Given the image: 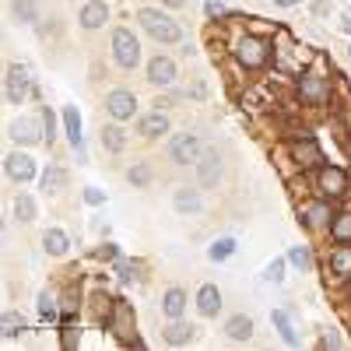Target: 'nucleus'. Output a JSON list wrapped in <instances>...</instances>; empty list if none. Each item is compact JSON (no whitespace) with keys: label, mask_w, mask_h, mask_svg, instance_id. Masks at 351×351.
Here are the masks:
<instances>
[{"label":"nucleus","mask_w":351,"mask_h":351,"mask_svg":"<svg viewBox=\"0 0 351 351\" xmlns=\"http://www.w3.org/2000/svg\"><path fill=\"white\" fill-rule=\"evenodd\" d=\"M137 21H141V28L148 32L155 43H162V46H172V43H183V28L176 25L165 11H155V8H141L137 11Z\"/></svg>","instance_id":"nucleus-1"},{"label":"nucleus","mask_w":351,"mask_h":351,"mask_svg":"<svg viewBox=\"0 0 351 351\" xmlns=\"http://www.w3.org/2000/svg\"><path fill=\"white\" fill-rule=\"evenodd\" d=\"M109 49H112V64L120 71H134L141 64V43H137V36L130 32V28H112Z\"/></svg>","instance_id":"nucleus-2"},{"label":"nucleus","mask_w":351,"mask_h":351,"mask_svg":"<svg viewBox=\"0 0 351 351\" xmlns=\"http://www.w3.org/2000/svg\"><path fill=\"white\" fill-rule=\"evenodd\" d=\"M232 56H236L243 67L256 71V67H263V64L271 60V43L260 39V36H239L236 46H232Z\"/></svg>","instance_id":"nucleus-3"},{"label":"nucleus","mask_w":351,"mask_h":351,"mask_svg":"<svg viewBox=\"0 0 351 351\" xmlns=\"http://www.w3.org/2000/svg\"><path fill=\"white\" fill-rule=\"evenodd\" d=\"M165 155H169V162L176 165V169H186V165H197V158L204 155V141L197 137V134H176L172 141H169V148H165Z\"/></svg>","instance_id":"nucleus-4"},{"label":"nucleus","mask_w":351,"mask_h":351,"mask_svg":"<svg viewBox=\"0 0 351 351\" xmlns=\"http://www.w3.org/2000/svg\"><path fill=\"white\" fill-rule=\"evenodd\" d=\"M28 92H32V71H28L25 64H11L8 67V77H4V95L11 106H21L28 99Z\"/></svg>","instance_id":"nucleus-5"},{"label":"nucleus","mask_w":351,"mask_h":351,"mask_svg":"<svg viewBox=\"0 0 351 351\" xmlns=\"http://www.w3.org/2000/svg\"><path fill=\"white\" fill-rule=\"evenodd\" d=\"M106 112L112 116L116 123H127L134 120V112H137V95L130 92V88H112V92H106Z\"/></svg>","instance_id":"nucleus-6"},{"label":"nucleus","mask_w":351,"mask_h":351,"mask_svg":"<svg viewBox=\"0 0 351 351\" xmlns=\"http://www.w3.org/2000/svg\"><path fill=\"white\" fill-rule=\"evenodd\" d=\"M39 123H43V116H39V120H32V116L11 120V123H8V137H11L14 144H21V148H32V144H39V141L46 137V127H39Z\"/></svg>","instance_id":"nucleus-7"},{"label":"nucleus","mask_w":351,"mask_h":351,"mask_svg":"<svg viewBox=\"0 0 351 351\" xmlns=\"http://www.w3.org/2000/svg\"><path fill=\"white\" fill-rule=\"evenodd\" d=\"M197 183L204 186V190H215L218 183H221V155H218V148H208V152H204L200 158H197Z\"/></svg>","instance_id":"nucleus-8"},{"label":"nucleus","mask_w":351,"mask_h":351,"mask_svg":"<svg viewBox=\"0 0 351 351\" xmlns=\"http://www.w3.org/2000/svg\"><path fill=\"white\" fill-rule=\"evenodd\" d=\"M295 88H299V99L306 106H324L330 99V84H327V77H319V74H299Z\"/></svg>","instance_id":"nucleus-9"},{"label":"nucleus","mask_w":351,"mask_h":351,"mask_svg":"<svg viewBox=\"0 0 351 351\" xmlns=\"http://www.w3.org/2000/svg\"><path fill=\"white\" fill-rule=\"evenodd\" d=\"M106 324H109V330L120 337L123 344L134 341V337H130V330H134V309H130L123 299H116V302H112V309H109V316H106Z\"/></svg>","instance_id":"nucleus-10"},{"label":"nucleus","mask_w":351,"mask_h":351,"mask_svg":"<svg viewBox=\"0 0 351 351\" xmlns=\"http://www.w3.org/2000/svg\"><path fill=\"white\" fill-rule=\"evenodd\" d=\"M316 186L324 197H344L348 193V172L337 169V165H319V176H316Z\"/></svg>","instance_id":"nucleus-11"},{"label":"nucleus","mask_w":351,"mask_h":351,"mask_svg":"<svg viewBox=\"0 0 351 351\" xmlns=\"http://www.w3.org/2000/svg\"><path fill=\"white\" fill-rule=\"evenodd\" d=\"M4 172H8V180H14V183H32L39 169H36V158L28 152H11L4 158Z\"/></svg>","instance_id":"nucleus-12"},{"label":"nucleus","mask_w":351,"mask_h":351,"mask_svg":"<svg viewBox=\"0 0 351 351\" xmlns=\"http://www.w3.org/2000/svg\"><path fill=\"white\" fill-rule=\"evenodd\" d=\"M176 77H180V71H176L172 56H152V60H148V84H155V88H172Z\"/></svg>","instance_id":"nucleus-13"},{"label":"nucleus","mask_w":351,"mask_h":351,"mask_svg":"<svg viewBox=\"0 0 351 351\" xmlns=\"http://www.w3.org/2000/svg\"><path fill=\"white\" fill-rule=\"evenodd\" d=\"M172 208H176V215H180V218H193V215L204 211V197L193 186H176L172 190Z\"/></svg>","instance_id":"nucleus-14"},{"label":"nucleus","mask_w":351,"mask_h":351,"mask_svg":"<svg viewBox=\"0 0 351 351\" xmlns=\"http://www.w3.org/2000/svg\"><path fill=\"white\" fill-rule=\"evenodd\" d=\"M299 221H302L306 228H324V225L330 228V221H334V208H330V197L306 204V208L299 211Z\"/></svg>","instance_id":"nucleus-15"},{"label":"nucleus","mask_w":351,"mask_h":351,"mask_svg":"<svg viewBox=\"0 0 351 351\" xmlns=\"http://www.w3.org/2000/svg\"><path fill=\"white\" fill-rule=\"evenodd\" d=\"M106 21H109V4L106 0H88V4H81L77 25L84 28V32H95V28H102Z\"/></svg>","instance_id":"nucleus-16"},{"label":"nucleus","mask_w":351,"mask_h":351,"mask_svg":"<svg viewBox=\"0 0 351 351\" xmlns=\"http://www.w3.org/2000/svg\"><path fill=\"white\" fill-rule=\"evenodd\" d=\"M169 130H172V123H169V116L162 109H152V112H144L141 120H137V134L148 137V141H155V137H162Z\"/></svg>","instance_id":"nucleus-17"},{"label":"nucleus","mask_w":351,"mask_h":351,"mask_svg":"<svg viewBox=\"0 0 351 351\" xmlns=\"http://www.w3.org/2000/svg\"><path fill=\"white\" fill-rule=\"evenodd\" d=\"M186 306H190V299H186L183 288H165L162 291V313H165V319H183Z\"/></svg>","instance_id":"nucleus-18"},{"label":"nucleus","mask_w":351,"mask_h":351,"mask_svg":"<svg viewBox=\"0 0 351 351\" xmlns=\"http://www.w3.org/2000/svg\"><path fill=\"white\" fill-rule=\"evenodd\" d=\"M218 309H221V291H218V285H200V291H197V313H200L204 319H211V316H218Z\"/></svg>","instance_id":"nucleus-19"},{"label":"nucleus","mask_w":351,"mask_h":351,"mask_svg":"<svg viewBox=\"0 0 351 351\" xmlns=\"http://www.w3.org/2000/svg\"><path fill=\"white\" fill-rule=\"evenodd\" d=\"M327 271L334 278H351V243H337L327 256Z\"/></svg>","instance_id":"nucleus-20"},{"label":"nucleus","mask_w":351,"mask_h":351,"mask_svg":"<svg viewBox=\"0 0 351 351\" xmlns=\"http://www.w3.org/2000/svg\"><path fill=\"white\" fill-rule=\"evenodd\" d=\"M64 134H67V141H71V148L81 155V162H84V137H81V116H77V109L74 106H67L64 109Z\"/></svg>","instance_id":"nucleus-21"},{"label":"nucleus","mask_w":351,"mask_h":351,"mask_svg":"<svg viewBox=\"0 0 351 351\" xmlns=\"http://www.w3.org/2000/svg\"><path fill=\"white\" fill-rule=\"evenodd\" d=\"M291 155H295L299 165H319L324 162V152L313 137H302V141H291Z\"/></svg>","instance_id":"nucleus-22"},{"label":"nucleus","mask_w":351,"mask_h":351,"mask_svg":"<svg viewBox=\"0 0 351 351\" xmlns=\"http://www.w3.org/2000/svg\"><path fill=\"white\" fill-rule=\"evenodd\" d=\"M43 250H46V256H67L71 253V236L64 228H46L43 232Z\"/></svg>","instance_id":"nucleus-23"},{"label":"nucleus","mask_w":351,"mask_h":351,"mask_svg":"<svg viewBox=\"0 0 351 351\" xmlns=\"http://www.w3.org/2000/svg\"><path fill=\"white\" fill-rule=\"evenodd\" d=\"M225 334H228V341H236V344H246V341L253 337V319H250L246 313H236V316H228V319H225Z\"/></svg>","instance_id":"nucleus-24"},{"label":"nucleus","mask_w":351,"mask_h":351,"mask_svg":"<svg viewBox=\"0 0 351 351\" xmlns=\"http://www.w3.org/2000/svg\"><path fill=\"white\" fill-rule=\"evenodd\" d=\"M193 324H186V319H169V327L162 330V337H165V344H172V348H183V344H190L193 341Z\"/></svg>","instance_id":"nucleus-25"},{"label":"nucleus","mask_w":351,"mask_h":351,"mask_svg":"<svg viewBox=\"0 0 351 351\" xmlns=\"http://www.w3.org/2000/svg\"><path fill=\"white\" fill-rule=\"evenodd\" d=\"M271 324H274V330H278V337L288 344V348H299V334H295V324H291V316L285 313V309H274L271 313Z\"/></svg>","instance_id":"nucleus-26"},{"label":"nucleus","mask_w":351,"mask_h":351,"mask_svg":"<svg viewBox=\"0 0 351 351\" xmlns=\"http://www.w3.org/2000/svg\"><path fill=\"white\" fill-rule=\"evenodd\" d=\"M99 141H102V148H106L109 155H120V152L127 148V134H123V127L116 123V120H112L109 127H102V137H99Z\"/></svg>","instance_id":"nucleus-27"},{"label":"nucleus","mask_w":351,"mask_h":351,"mask_svg":"<svg viewBox=\"0 0 351 351\" xmlns=\"http://www.w3.org/2000/svg\"><path fill=\"white\" fill-rule=\"evenodd\" d=\"M127 183H130L134 190H148V186L155 183V169H152V162H134V165L127 169Z\"/></svg>","instance_id":"nucleus-28"},{"label":"nucleus","mask_w":351,"mask_h":351,"mask_svg":"<svg viewBox=\"0 0 351 351\" xmlns=\"http://www.w3.org/2000/svg\"><path fill=\"white\" fill-rule=\"evenodd\" d=\"M11 18L18 25H36L39 21V4L36 0H11Z\"/></svg>","instance_id":"nucleus-29"},{"label":"nucleus","mask_w":351,"mask_h":351,"mask_svg":"<svg viewBox=\"0 0 351 351\" xmlns=\"http://www.w3.org/2000/svg\"><path fill=\"white\" fill-rule=\"evenodd\" d=\"M236 250H239V246H236V239H232V236H221V239H215V243L208 246V256H211L215 263H225Z\"/></svg>","instance_id":"nucleus-30"},{"label":"nucleus","mask_w":351,"mask_h":351,"mask_svg":"<svg viewBox=\"0 0 351 351\" xmlns=\"http://www.w3.org/2000/svg\"><path fill=\"white\" fill-rule=\"evenodd\" d=\"M0 330H4V337L11 341V337H18L21 330H25V316L18 313V309H8L4 316H0Z\"/></svg>","instance_id":"nucleus-31"},{"label":"nucleus","mask_w":351,"mask_h":351,"mask_svg":"<svg viewBox=\"0 0 351 351\" xmlns=\"http://www.w3.org/2000/svg\"><path fill=\"white\" fill-rule=\"evenodd\" d=\"M14 215H18V221H36V215H39L36 200L28 197V193H18L14 197Z\"/></svg>","instance_id":"nucleus-32"},{"label":"nucleus","mask_w":351,"mask_h":351,"mask_svg":"<svg viewBox=\"0 0 351 351\" xmlns=\"http://www.w3.org/2000/svg\"><path fill=\"white\" fill-rule=\"evenodd\" d=\"M330 239L334 243H351V215H337L330 221Z\"/></svg>","instance_id":"nucleus-33"},{"label":"nucleus","mask_w":351,"mask_h":351,"mask_svg":"<svg viewBox=\"0 0 351 351\" xmlns=\"http://www.w3.org/2000/svg\"><path fill=\"white\" fill-rule=\"evenodd\" d=\"M288 263H291V267H299V271H309V267H313L309 246H291V250H288Z\"/></svg>","instance_id":"nucleus-34"},{"label":"nucleus","mask_w":351,"mask_h":351,"mask_svg":"<svg viewBox=\"0 0 351 351\" xmlns=\"http://www.w3.org/2000/svg\"><path fill=\"white\" fill-rule=\"evenodd\" d=\"M60 186H64V172L56 169V165H49V169L43 172V190H46V193H60Z\"/></svg>","instance_id":"nucleus-35"},{"label":"nucleus","mask_w":351,"mask_h":351,"mask_svg":"<svg viewBox=\"0 0 351 351\" xmlns=\"http://www.w3.org/2000/svg\"><path fill=\"white\" fill-rule=\"evenodd\" d=\"M263 281L281 285V281H285V260H271V263H267V271H263Z\"/></svg>","instance_id":"nucleus-36"},{"label":"nucleus","mask_w":351,"mask_h":351,"mask_svg":"<svg viewBox=\"0 0 351 351\" xmlns=\"http://www.w3.org/2000/svg\"><path fill=\"white\" fill-rule=\"evenodd\" d=\"M39 316H43V324L56 319V306H53V299H49V291H43V295H39Z\"/></svg>","instance_id":"nucleus-37"},{"label":"nucleus","mask_w":351,"mask_h":351,"mask_svg":"<svg viewBox=\"0 0 351 351\" xmlns=\"http://www.w3.org/2000/svg\"><path fill=\"white\" fill-rule=\"evenodd\" d=\"M102 200H106V193H102V190H95V186H88V190H84V204H92V208H99Z\"/></svg>","instance_id":"nucleus-38"},{"label":"nucleus","mask_w":351,"mask_h":351,"mask_svg":"<svg viewBox=\"0 0 351 351\" xmlns=\"http://www.w3.org/2000/svg\"><path fill=\"white\" fill-rule=\"evenodd\" d=\"M60 337H64V348H74V344H81V334H74V327H71V324L60 330Z\"/></svg>","instance_id":"nucleus-39"},{"label":"nucleus","mask_w":351,"mask_h":351,"mask_svg":"<svg viewBox=\"0 0 351 351\" xmlns=\"http://www.w3.org/2000/svg\"><path fill=\"white\" fill-rule=\"evenodd\" d=\"M204 11H208V18H221V14H225V8L215 4V0H208V4H204Z\"/></svg>","instance_id":"nucleus-40"},{"label":"nucleus","mask_w":351,"mask_h":351,"mask_svg":"<svg viewBox=\"0 0 351 351\" xmlns=\"http://www.w3.org/2000/svg\"><path fill=\"white\" fill-rule=\"evenodd\" d=\"M130 271H134V267H130L127 260H123V263H116V274H120V281H130V278H134Z\"/></svg>","instance_id":"nucleus-41"},{"label":"nucleus","mask_w":351,"mask_h":351,"mask_svg":"<svg viewBox=\"0 0 351 351\" xmlns=\"http://www.w3.org/2000/svg\"><path fill=\"white\" fill-rule=\"evenodd\" d=\"M190 95H193V99H204V95H208V84H204V81H197V84L190 88Z\"/></svg>","instance_id":"nucleus-42"},{"label":"nucleus","mask_w":351,"mask_h":351,"mask_svg":"<svg viewBox=\"0 0 351 351\" xmlns=\"http://www.w3.org/2000/svg\"><path fill=\"white\" fill-rule=\"evenodd\" d=\"M99 256H102V260H116V246H112V243H109V246H106V250H99Z\"/></svg>","instance_id":"nucleus-43"},{"label":"nucleus","mask_w":351,"mask_h":351,"mask_svg":"<svg viewBox=\"0 0 351 351\" xmlns=\"http://www.w3.org/2000/svg\"><path fill=\"white\" fill-rule=\"evenodd\" d=\"M165 8H172V11H180V8H186V0H162Z\"/></svg>","instance_id":"nucleus-44"},{"label":"nucleus","mask_w":351,"mask_h":351,"mask_svg":"<svg viewBox=\"0 0 351 351\" xmlns=\"http://www.w3.org/2000/svg\"><path fill=\"white\" fill-rule=\"evenodd\" d=\"M341 32H348V36H351V14H344V18H341Z\"/></svg>","instance_id":"nucleus-45"},{"label":"nucleus","mask_w":351,"mask_h":351,"mask_svg":"<svg viewBox=\"0 0 351 351\" xmlns=\"http://www.w3.org/2000/svg\"><path fill=\"white\" fill-rule=\"evenodd\" d=\"M278 8H295V4H302V0H274Z\"/></svg>","instance_id":"nucleus-46"},{"label":"nucleus","mask_w":351,"mask_h":351,"mask_svg":"<svg viewBox=\"0 0 351 351\" xmlns=\"http://www.w3.org/2000/svg\"><path fill=\"white\" fill-rule=\"evenodd\" d=\"M348 56H351V46H348Z\"/></svg>","instance_id":"nucleus-47"}]
</instances>
